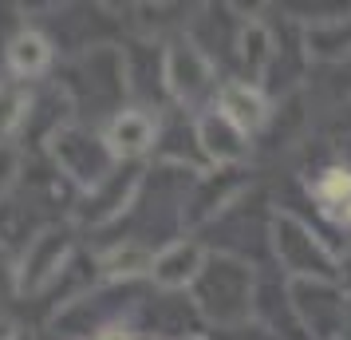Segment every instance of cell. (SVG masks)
Listing matches in <instances>:
<instances>
[{
	"mask_svg": "<svg viewBox=\"0 0 351 340\" xmlns=\"http://www.w3.org/2000/svg\"><path fill=\"white\" fill-rule=\"evenodd\" d=\"M16 179H20V150L16 146H0V202L8 198Z\"/></svg>",
	"mask_w": 351,
	"mask_h": 340,
	"instance_id": "18",
	"label": "cell"
},
{
	"mask_svg": "<svg viewBox=\"0 0 351 340\" xmlns=\"http://www.w3.org/2000/svg\"><path fill=\"white\" fill-rule=\"evenodd\" d=\"M99 135H103V143H107V150L119 166H138L150 150H158L162 123L158 115H150L146 107H123L99 127Z\"/></svg>",
	"mask_w": 351,
	"mask_h": 340,
	"instance_id": "8",
	"label": "cell"
},
{
	"mask_svg": "<svg viewBox=\"0 0 351 340\" xmlns=\"http://www.w3.org/2000/svg\"><path fill=\"white\" fill-rule=\"evenodd\" d=\"M237 60L245 67V83H256L276 67V40L265 20H241L237 24Z\"/></svg>",
	"mask_w": 351,
	"mask_h": 340,
	"instance_id": "14",
	"label": "cell"
},
{
	"mask_svg": "<svg viewBox=\"0 0 351 340\" xmlns=\"http://www.w3.org/2000/svg\"><path fill=\"white\" fill-rule=\"evenodd\" d=\"M217 337H221V340H276V337H272V332H269V328H265L261 321L237 324V328H221Z\"/></svg>",
	"mask_w": 351,
	"mask_h": 340,
	"instance_id": "19",
	"label": "cell"
},
{
	"mask_svg": "<svg viewBox=\"0 0 351 340\" xmlns=\"http://www.w3.org/2000/svg\"><path fill=\"white\" fill-rule=\"evenodd\" d=\"M0 340H36L32 332H28V328H24V324H8V328H4V337Z\"/></svg>",
	"mask_w": 351,
	"mask_h": 340,
	"instance_id": "21",
	"label": "cell"
},
{
	"mask_svg": "<svg viewBox=\"0 0 351 340\" xmlns=\"http://www.w3.org/2000/svg\"><path fill=\"white\" fill-rule=\"evenodd\" d=\"M343 340H351V293H348V328H343Z\"/></svg>",
	"mask_w": 351,
	"mask_h": 340,
	"instance_id": "23",
	"label": "cell"
},
{
	"mask_svg": "<svg viewBox=\"0 0 351 340\" xmlns=\"http://www.w3.org/2000/svg\"><path fill=\"white\" fill-rule=\"evenodd\" d=\"M174 340H209V337H202V332H182V337H174Z\"/></svg>",
	"mask_w": 351,
	"mask_h": 340,
	"instance_id": "24",
	"label": "cell"
},
{
	"mask_svg": "<svg viewBox=\"0 0 351 340\" xmlns=\"http://www.w3.org/2000/svg\"><path fill=\"white\" fill-rule=\"evenodd\" d=\"M217 80V64L193 36H170L162 44V91L174 99L182 111L202 115L217 103V91H221Z\"/></svg>",
	"mask_w": 351,
	"mask_h": 340,
	"instance_id": "2",
	"label": "cell"
},
{
	"mask_svg": "<svg viewBox=\"0 0 351 340\" xmlns=\"http://www.w3.org/2000/svg\"><path fill=\"white\" fill-rule=\"evenodd\" d=\"M44 150L56 162V170L64 174L80 194H91L119 170V162L111 159V150L103 143V135L91 127H83L80 119H64L44 135Z\"/></svg>",
	"mask_w": 351,
	"mask_h": 340,
	"instance_id": "3",
	"label": "cell"
},
{
	"mask_svg": "<svg viewBox=\"0 0 351 340\" xmlns=\"http://www.w3.org/2000/svg\"><path fill=\"white\" fill-rule=\"evenodd\" d=\"M146 186V170L143 166H119L111 179L103 182L91 194H80V206H75V226L87 229H107L114 222H123V214H130L143 198Z\"/></svg>",
	"mask_w": 351,
	"mask_h": 340,
	"instance_id": "7",
	"label": "cell"
},
{
	"mask_svg": "<svg viewBox=\"0 0 351 340\" xmlns=\"http://www.w3.org/2000/svg\"><path fill=\"white\" fill-rule=\"evenodd\" d=\"M206 261H209L206 242H197V238H174V242L158 245L150 281H154L158 293H190L193 281L206 269Z\"/></svg>",
	"mask_w": 351,
	"mask_h": 340,
	"instance_id": "10",
	"label": "cell"
},
{
	"mask_svg": "<svg viewBox=\"0 0 351 340\" xmlns=\"http://www.w3.org/2000/svg\"><path fill=\"white\" fill-rule=\"evenodd\" d=\"M71 258H75V226H67V222L40 226L28 238L16 269H12L16 297H40L51 285H60V277L71 269Z\"/></svg>",
	"mask_w": 351,
	"mask_h": 340,
	"instance_id": "5",
	"label": "cell"
},
{
	"mask_svg": "<svg viewBox=\"0 0 351 340\" xmlns=\"http://www.w3.org/2000/svg\"><path fill=\"white\" fill-rule=\"evenodd\" d=\"M288 297L312 340H343L348 293L335 281H288Z\"/></svg>",
	"mask_w": 351,
	"mask_h": 340,
	"instance_id": "6",
	"label": "cell"
},
{
	"mask_svg": "<svg viewBox=\"0 0 351 340\" xmlns=\"http://www.w3.org/2000/svg\"><path fill=\"white\" fill-rule=\"evenodd\" d=\"M193 131H197V146H202V159L213 170H241L249 155H253V139L233 123L225 119L217 107L193 115Z\"/></svg>",
	"mask_w": 351,
	"mask_h": 340,
	"instance_id": "9",
	"label": "cell"
},
{
	"mask_svg": "<svg viewBox=\"0 0 351 340\" xmlns=\"http://www.w3.org/2000/svg\"><path fill=\"white\" fill-rule=\"evenodd\" d=\"M304 52L319 60V64H339L351 60V12H335V16L308 24L304 32Z\"/></svg>",
	"mask_w": 351,
	"mask_h": 340,
	"instance_id": "15",
	"label": "cell"
},
{
	"mask_svg": "<svg viewBox=\"0 0 351 340\" xmlns=\"http://www.w3.org/2000/svg\"><path fill=\"white\" fill-rule=\"evenodd\" d=\"M32 111H36L32 83L0 80V146L16 143V135L32 123Z\"/></svg>",
	"mask_w": 351,
	"mask_h": 340,
	"instance_id": "16",
	"label": "cell"
},
{
	"mask_svg": "<svg viewBox=\"0 0 351 340\" xmlns=\"http://www.w3.org/2000/svg\"><path fill=\"white\" fill-rule=\"evenodd\" d=\"M154 253L158 249H150L143 238H119L114 245L95 253V273L103 285H134V281L150 277Z\"/></svg>",
	"mask_w": 351,
	"mask_h": 340,
	"instance_id": "12",
	"label": "cell"
},
{
	"mask_svg": "<svg viewBox=\"0 0 351 340\" xmlns=\"http://www.w3.org/2000/svg\"><path fill=\"white\" fill-rule=\"evenodd\" d=\"M332 222H335V226H343V229H351V206H343V210L335 214Z\"/></svg>",
	"mask_w": 351,
	"mask_h": 340,
	"instance_id": "22",
	"label": "cell"
},
{
	"mask_svg": "<svg viewBox=\"0 0 351 340\" xmlns=\"http://www.w3.org/2000/svg\"><path fill=\"white\" fill-rule=\"evenodd\" d=\"M339 150L348 155V166H351V139H343V143H339Z\"/></svg>",
	"mask_w": 351,
	"mask_h": 340,
	"instance_id": "25",
	"label": "cell"
},
{
	"mask_svg": "<svg viewBox=\"0 0 351 340\" xmlns=\"http://www.w3.org/2000/svg\"><path fill=\"white\" fill-rule=\"evenodd\" d=\"M272 258L288 281H335L339 285L335 249L292 210L272 214Z\"/></svg>",
	"mask_w": 351,
	"mask_h": 340,
	"instance_id": "4",
	"label": "cell"
},
{
	"mask_svg": "<svg viewBox=\"0 0 351 340\" xmlns=\"http://www.w3.org/2000/svg\"><path fill=\"white\" fill-rule=\"evenodd\" d=\"M225 119H233L249 139L256 131H265L272 123V103L269 95L256 87V83H245V80H225L221 91H217V103H213Z\"/></svg>",
	"mask_w": 351,
	"mask_h": 340,
	"instance_id": "13",
	"label": "cell"
},
{
	"mask_svg": "<svg viewBox=\"0 0 351 340\" xmlns=\"http://www.w3.org/2000/svg\"><path fill=\"white\" fill-rule=\"evenodd\" d=\"M256 269L249 261L225 258V253H209L202 277L193 281L190 289V305L202 321L221 328H237V324L253 321V305H256Z\"/></svg>",
	"mask_w": 351,
	"mask_h": 340,
	"instance_id": "1",
	"label": "cell"
},
{
	"mask_svg": "<svg viewBox=\"0 0 351 340\" xmlns=\"http://www.w3.org/2000/svg\"><path fill=\"white\" fill-rule=\"evenodd\" d=\"M312 198L319 202V210L328 218H335L343 206H351V166L348 162L319 170V179L312 182Z\"/></svg>",
	"mask_w": 351,
	"mask_h": 340,
	"instance_id": "17",
	"label": "cell"
},
{
	"mask_svg": "<svg viewBox=\"0 0 351 340\" xmlns=\"http://www.w3.org/2000/svg\"><path fill=\"white\" fill-rule=\"evenodd\" d=\"M51 64H56V44H51L48 32L24 24V28H16L8 36V44H4V71H8V80L36 83L51 71Z\"/></svg>",
	"mask_w": 351,
	"mask_h": 340,
	"instance_id": "11",
	"label": "cell"
},
{
	"mask_svg": "<svg viewBox=\"0 0 351 340\" xmlns=\"http://www.w3.org/2000/svg\"><path fill=\"white\" fill-rule=\"evenodd\" d=\"M91 340H143V337H138V328L130 321H114V324H107V328H99Z\"/></svg>",
	"mask_w": 351,
	"mask_h": 340,
	"instance_id": "20",
	"label": "cell"
}]
</instances>
